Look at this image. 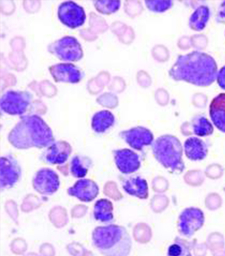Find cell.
<instances>
[{"label": "cell", "mask_w": 225, "mask_h": 256, "mask_svg": "<svg viewBox=\"0 0 225 256\" xmlns=\"http://www.w3.org/2000/svg\"><path fill=\"white\" fill-rule=\"evenodd\" d=\"M218 65L209 54L200 51L180 55L169 70V76L176 82H186L198 87H208L217 80Z\"/></svg>", "instance_id": "cell-1"}, {"label": "cell", "mask_w": 225, "mask_h": 256, "mask_svg": "<svg viewBox=\"0 0 225 256\" xmlns=\"http://www.w3.org/2000/svg\"><path fill=\"white\" fill-rule=\"evenodd\" d=\"M8 141L16 150L45 148L55 142L51 128L40 116H23L10 132Z\"/></svg>", "instance_id": "cell-2"}, {"label": "cell", "mask_w": 225, "mask_h": 256, "mask_svg": "<svg viewBox=\"0 0 225 256\" xmlns=\"http://www.w3.org/2000/svg\"><path fill=\"white\" fill-rule=\"evenodd\" d=\"M92 243L104 256H128L132 246L126 228L116 224L96 228L92 232Z\"/></svg>", "instance_id": "cell-3"}, {"label": "cell", "mask_w": 225, "mask_h": 256, "mask_svg": "<svg viewBox=\"0 0 225 256\" xmlns=\"http://www.w3.org/2000/svg\"><path fill=\"white\" fill-rule=\"evenodd\" d=\"M154 158L164 168L172 173H182L185 170L183 161L182 144L177 136L166 134L158 136L151 145Z\"/></svg>", "instance_id": "cell-4"}, {"label": "cell", "mask_w": 225, "mask_h": 256, "mask_svg": "<svg viewBox=\"0 0 225 256\" xmlns=\"http://www.w3.org/2000/svg\"><path fill=\"white\" fill-rule=\"evenodd\" d=\"M48 50L52 55L66 62H78L84 56L82 46L77 38L71 36H65L52 42Z\"/></svg>", "instance_id": "cell-5"}, {"label": "cell", "mask_w": 225, "mask_h": 256, "mask_svg": "<svg viewBox=\"0 0 225 256\" xmlns=\"http://www.w3.org/2000/svg\"><path fill=\"white\" fill-rule=\"evenodd\" d=\"M32 102V94L28 91L8 90L0 100L1 112L8 116H23Z\"/></svg>", "instance_id": "cell-6"}, {"label": "cell", "mask_w": 225, "mask_h": 256, "mask_svg": "<svg viewBox=\"0 0 225 256\" xmlns=\"http://www.w3.org/2000/svg\"><path fill=\"white\" fill-rule=\"evenodd\" d=\"M204 222L205 216L200 208H188L180 214L177 228L180 234L186 238H190L201 230Z\"/></svg>", "instance_id": "cell-7"}, {"label": "cell", "mask_w": 225, "mask_h": 256, "mask_svg": "<svg viewBox=\"0 0 225 256\" xmlns=\"http://www.w3.org/2000/svg\"><path fill=\"white\" fill-rule=\"evenodd\" d=\"M22 166L13 155L7 154L0 158V188L4 192L16 186L22 179Z\"/></svg>", "instance_id": "cell-8"}, {"label": "cell", "mask_w": 225, "mask_h": 256, "mask_svg": "<svg viewBox=\"0 0 225 256\" xmlns=\"http://www.w3.org/2000/svg\"><path fill=\"white\" fill-rule=\"evenodd\" d=\"M32 186L40 195L46 196L54 195L60 187L59 176L52 168H40L33 176Z\"/></svg>", "instance_id": "cell-9"}, {"label": "cell", "mask_w": 225, "mask_h": 256, "mask_svg": "<svg viewBox=\"0 0 225 256\" xmlns=\"http://www.w3.org/2000/svg\"><path fill=\"white\" fill-rule=\"evenodd\" d=\"M59 20L70 29H77L84 26L86 20V11L82 6L72 1L64 2L58 6Z\"/></svg>", "instance_id": "cell-10"}, {"label": "cell", "mask_w": 225, "mask_h": 256, "mask_svg": "<svg viewBox=\"0 0 225 256\" xmlns=\"http://www.w3.org/2000/svg\"><path fill=\"white\" fill-rule=\"evenodd\" d=\"M119 136L132 148L140 152L144 151L146 146L152 145L154 141L153 132L144 126H135L124 130L119 134Z\"/></svg>", "instance_id": "cell-11"}, {"label": "cell", "mask_w": 225, "mask_h": 256, "mask_svg": "<svg viewBox=\"0 0 225 256\" xmlns=\"http://www.w3.org/2000/svg\"><path fill=\"white\" fill-rule=\"evenodd\" d=\"M49 72L56 83L78 84L84 77L83 71L70 62L52 65L49 67Z\"/></svg>", "instance_id": "cell-12"}, {"label": "cell", "mask_w": 225, "mask_h": 256, "mask_svg": "<svg viewBox=\"0 0 225 256\" xmlns=\"http://www.w3.org/2000/svg\"><path fill=\"white\" fill-rule=\"evenodd\" d=\"M113 158L116 166L124 174H131L140 170L142 164L141 156L129 148L113 150Z\"/></svg>", "instance_id": "cell-13"}, {"label": "cell", "mask_w": 225, "mask_h": 256, "mask_svg": "<svg viewBox=\"0 0 225 256\" xmlns=\"http://www.w3.org/2000/svg\"><path fill=\"white\" fill-rule=\"evenodd\" d=\"M72 154V147L68 142L55 141L43 151L40 160L49 166H62Z\"/></svg>", "instance_id": "cell-14"}, {"label": "cell", "mask_w": 225, "mask_h": 256, "mask_svg": "<svg viewBox=\"0 0 225 256\" xmlns=\"http://www.w3.org/2000/svg\"><path fill=\"white\" fill-rule=\"evenodd\" d=\"M99 186L96 182L90 179H80L68 189L70 196L77 198L83 202H92L99 195Z\"/></svg>", "instance_id": "cell-15"}, {"label": "cell", "mask_w": 225, "mask_h": 256, "mask_svg": "<svg viewBox=\"0 0 225 256\" xmlns=\"http://www.w3.org/2000/svg\"><path fill=\"white\" fill-rule=\"evenodd\" d=\"M124 192L131 196L146 200L148 198V184L146 180L140 176H130L122 179Z\"/></svg>", "instance_id": "cell-16"}, {"label": "cell", "mask_w": 225, "mask_h": 256, "mask_svg": "<svg viewBox=\"0 0 225 256\" xmlns=\"http://www.w3.org/2000/svg\"><path fill=\"white\" fill-rule=\"evenodd\" d=\"M184 152L188 160L202 161L208 154V144L198 136H190L184 142Z\"/></svg>", "instance_id": "cell-17"}, {"label": "cell", "mask_w": 225, "mask_h": 256, "mask_svg": "<svg viewBox=\"0 0 225 256\" xmlns=\"http://www.w3.org/2000/svg\"><path fill=\"white\" fill-rule=\"evenodd\" d=\"M209 116L212 124L225 134V93L218 94L209 106Z\"/></svg>", "instance_id": "cell-18"}, {"label": "cell", "mask_w": 225, "mask_h": 256, "mask_svg": "<svg viewBox=\"0 0 225 256\" xmlns=\"http://www.w3.org/2000/svg\"><path fill=\"white\" fill-rule=\"evenodd\" d=\"M115 116L110 110H103L92 116V128L96 134H104L115 125Z\"/></svg>", "instance_id": "cell-19"}, {"label": "cell", "mask_w": 225, "mask_h": 256, "mask_svg": "<svg viewBox=\"0 0 225 256\" xmlns=\"http://www.w3.org/2000/svg\"><path fill=\"white\" fill-rule=\"evenodd\" d=\"M211 16V11L208 6L202 4L196 7L189 18V27L194 32H202L206 28Z\"/></svg>", "instance_id": "cell-20"}, {"label": "cell", "mask_w": 225, "mask_h": 256, "mask_svg": "<svg viewBox=\"0 0 225 256\" xmlns=\"http://www.w3.org/2000/svg\"><path fill=\"white\" fill-rule=\"evenodd\" d=\"M113 210L114 208L112 202L108 199L102 198L94 203L93 216L97 222L102 224H109L114 220Z\"/></svg>", "instance_id": "cell-21"}, {"label": "cell", "mask_w": 225, "mask_h": 256, "mask_svg": "<svg viewBox=\"0 0 225 256\" xmlns=\"http://www.w3.org/2000/svg\"><path fill=\"white\" fill-rule=\"evenodd\" d=\"M92 160L87 156L75 155L70 164V172L72 177L84 179L92 167Z\"/></svg>", "instance_id": "cell-22"}, {"label": "cell", "mask_w": 225, "mask_h": 256, "mask_svg": "<svg viewBox=\"0 0 225 256\" xmlns=\"http://www.w3.org/2000/svg\"><path fill=\"white\" fill-rule=\"evenodd\" d=\"M190 125L192 134L198 138L211 136L214 132L212 123L202 114L194 116L190 120Z\"/></svg>", "instance_id": "cell-23"}, {"label": "cell", "mask_w": 225, "mask_h": 256, "mask_svg": "<svg viewBox=\"0 0 225 256\" xmlns=\"http://www.w3.org/2000/svg\"><path fill=\"white\" fill-rule=\"evenodd\" d=\"M194 242L195 241L189 242L180 238H176L174 243L168 248L167 254L168 256H192V248L194 246Z\"/></svg>", "instance_id": "cell-24"}, {"label": "cell", "mask_w": 225, "mask_h": 256, "mask_svg": "<svg viewBox=\"0 0 225 256\" xmlns=\"http://www.w3.org/2000/svg\"><path fill=\"white\" fill-rule=\"evenodd\" d=\"M121 1L112 0H99L94 2V8L102 14H112L119 10L121 7Z\"/></svg>", "instance_id": "cell-25"}, {"label": "cell", "mask_w": 225, "mask_h": 256, "mask_svg": "<svg viewBox=\"0 0 225 256\" xmlns=\"http://www.w3.org/2000/svg\"><path fill=\"white\" fill-rule=\"evenodd\" d=\"M145 6L148 10L154 13H164L169 10L173 6V1L170 0H154V1H145Z\"/></svg>", "instance_id": "cell-26"}, {"label": "cell", "mask_w": 225, "mask_h": 256, "mask_svg": "<svg viewBox=\"0 0 225 256\" xmlns=\"http://www.w3.org/2000/svg\"><path fill=\"white\" fill-rule=\"evenodd\" d=\"M192 46L193 48H196V51L201 52L202 50L206 49L208 45V38H206L204 34H196L190 38Z\"/></svg>", "instance_id": "cell-27"}, {"label": "cell", "mask_w": 225, "mask_h": 256, "mask_svg": "<svg viewBox=\"0 0 225 256\" xmlns=\"http://www.w3.org/2000/svg\"><path fill=\"white\" fill-rule=\"evenodd\" d=\"M224 168L218 164H212L208 166L206 170V176L211 179H218L222 176Z\"/></svg>", "instance_id": "cell-28"}, {"label": "cell", "mask_w": 225, "mask_h": 256, "mask_svg": "<svg viewBox=\"0 0 225 256\" xmlns=\"http://www.w3.org/2000/svg\"><path fill=\"white\" fill-rule=\"evenodd\" d=\"M208 100V99L206 94L202 93L195 94L192 98V104L198 108L204 109V108H206Z\"/></svg>", "instance_id": "cell-29"}, {"label": "cell", "mask_w": 225, "mask_h": 256, "mask_svg": "<svg viewBox=\"0 0 225 256\" xmlns=\"http://www.w3.org/2000/svg\"><path fill=\"white\" fill-rule=\"evenodd\" d=\"M215 20L220 24H225V1L220 4Z\"/></svg>", "instance_id": "cell-30"}, {"label": "cell", "mask_w": 225, "mask_h": 256, "mask_svg": "<svg viewBox=\"0 0 225 256\" xmlns=\"http://www.w3.org/2000/svg\"><path fill=\"white\" fill-rule=\"evenodd\" d=\"M217 82L220 88L225 90V66L221 68L218 72Z\"/></svg>", "instance_id": "cell-31"}, {"label": "cell", "mask_w": 225, "mask_h": 256, "mask_svg": "<svg viewBox=\"0 0 225 256\" xmlns=\"http://www.w3.org/2000/svg\"><path fill=\"white\" fill-rule=\"evenodd\" d=\"M178 46H179V48H180V49H182V50L189 49L190 46H192L190 38H188V36H184V38H180L179 40Z\"/></svg>", "instance_id": "cell-32"}, {"label": "cell", "mask_w": 225, "mask_h": 256, "mask_svg": "<svg viewBox=\"0 0 225 256\" xmlns=\"http://www.w3.org/2000/svg\"><path fill=\"white\" fill-rule=\"evenodd\" d=\"M180 131H182V134L184 136H190L192 134V128H190V122H185L182 124V128H180Z\"/></svg>", "instance_id": "cell-33"}]
</instances>
